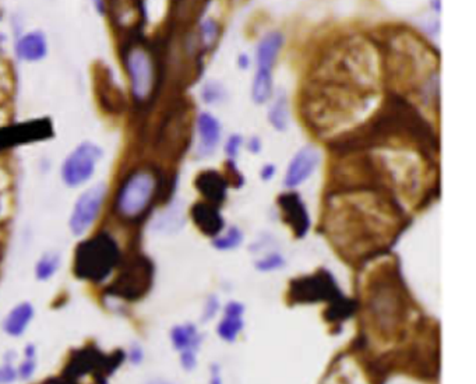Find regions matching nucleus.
<instances>
[{
    "label": "nucleus",
    "instance_id": "13",
    "mask_svg": "<svg viewBox=\"0 0 476 384\" xmlns=\"http://www.w3.org/2000/svg\"><path fill=\"white\" fill-rule=\"evenodd\" d=\"M34 317V307L29 302H22L10 310L3 323V330L12 337H20L26 332Z\"/></svg>",
    "mask_w": 476,
    "mask_h": 384
},
{
    "label": "nucleus",
    "instance_id": "2",
    "mask_svg": "<svg viewBox=\"0 0 476 384\" xmlns=\"http://www.w3.org/2000/svg\"><path fill=\"white\" fill-rule=\"evenodd\" d=\"M157 189V179L150 171L132 174L118 194V211L126 218L141 215L150 206Z\"/></svg>",
    "mask_w": 476,
    "mask_h": 384
},
{
    "label": "nucleus",
    "instance_id": "33",
    "mask_svg": "<svg viewBox=\"0 0 476 384\" xmlns=\"http://www.w3.org/2000/svg\"><path fill=\"white\" fill-rule=\"evenodd\" d=\"M209 384H222V378L219 374V369L216 366L212 367V376H211V381Z\"/></svg>",
    "mask_w": 476,
    "mask_h": 384
},
{
    "label": "nucleus",
    "instance_id": "27",
    "mask_svg": "<svg viewBox=\"0 0 476 384\" xmlns=\"http://www.w3.org/2000/svg\"><path fill=\"white\" fill-rule=\"evenodd\" d=\"M17 377H19L17 370L13 366L5 364V366L0 367V384H10Z\"/></svg>",
    "mask_w": 476,
    "mask_h": 384
},
{
    "label": "nucleus",
    "instance_id": "15",
    "mask_svg": "<svg viewBox=\"0 0 476 384\" xmlns=\"http://www.w3.org/2000/svg\"><path fill=\"white\" fill-rule=\"evenodd\" d=\"M170 339L172 345L177 351H196V348H198V345L201 344V335L198 334L196 325L190 323L175 325L170 331Z\"/></svg>",
    "mask_w": 476,
    "mask_h": 384
},
{
    "label": "nucleus",
    "instance_id": "5",
    "mask_svg": "<svg viewBox=\"0 0 476 384\" xmlns=\"http://www.w3.org/2000/svg\"><path fill=\"white\" fill-rule=\"evenodd\" d=\"M105 196L106 186L104 183H98L86 190L77 199L70 217V229L73 235L81 236L90 229V226L95 222L101 211V207L105 201Z\"/></svg>",
    "mask_w": 476,
    "mask_h": 384
},
{
    "label": "nucleus",
    "instance_id": "30",
    "mask_svg": "<svg viewBox=\"0 0 476 384\" xmlns=\"http://www.w3.org/2000/svg\"><path fill=\"white\" fill-rule=\"evenodd\" d=\"M144 358V352L138 344H133L129 349V360L133 364H140V362Z\"/></svg>",
    "mask_w": 476,
    "mask_h": 384
},
{
    "label": "nucleus",
    "instance_id": "34",
    "mask_svg": "<svg viewBox=\"0 0 476 384\" xmlns=\"http://www.w3.org/2000/svg\"><path fill=\"white\" fill-rule=\"evenodd\" d=\"M249 65H251V61H249L248 55L242 54V55L239 56V66H241V68H244V69H248V68H249Z\"/></svg>",
    "mask_w": 476,
    "mask_h": 384
},
{
    "label": "nucleus",
    "instance_id": "17",
    "mask_svg": "<svg viewBox=\"0 0 476 384\" xmlns=\"http://www.w3.org/2000/svg\"><path fill=\"white\" fill-rule=\"evenodd\" d=\"M269 121H270V125L278 132H285L288 129L291 118H289V107H288V101L285 95H280L274 100L269 111Z\"/></svg>",
    "mask_w": 476,
    "mask_h": 384
},
{
    "label": "nucleus",
    "instance_id": "23",
    "mask_svg": "<svg viewBox=\"0 0 476 384\" xmlns=\"http://www.w3.org/2000/svg\"><path fill=\"white\" fill-rule=\"evenodd\" d=\"M244 146V139L239 135H232L228 137L226 143H225V154L229 158H236L237 154H239L241 148Z\"/></svg>",
    "mask_w": 476,
    "mask_h": 384
},
{
    "label": "nucleus",
    "instance_id": "19",
    "mask_svg": "<svg viewBox=\"0 0 476 384\" xmlns=\"http://www.w3.org/2000/svg\"><path fill=\"white\" fill-rule=\"evenodd\" d=\"M61 267V256L58 253H45L35 266V277L40 281H47L55 275Z\"/></svg>",
    "mask_w": 476,
    "mask_h": 384
},
{
    "label": "nucleus",
    "instance_id": "6",
    "mask_svg": "<svg viewBox=\"0 0 476 384\" xmlns=\"http://www.w3.org/2000/svg\"><path fill=\"white\" fill-rule=\"evenodd\" d=\"M291 295L298 302H335L337 299L342 298L337 284L328 272L296 279L295 282H292Z\"/></svg>",
    "mask_w": 476,
    "mask_h": 384
},
{
    "label": "nucleus",
    "instance_id": "22",
    "mask_svg": "<svg viewBox=\"0 0 476 384\" xmlns=\"http://www.w3.org/2000/svg\"><path fill=\"white\" fill-rule=\"evenodd\" d=\"M285 266V260L280 253H271L267 254L266 257L260 259L256 261V268L262 272H269V271H276L280 270Z\"/></svg>",
    "mask_w": 476,
    "mask_h": 384
},
{
    "label": "nucleus",
    "instance_id": "14",
    "mask_svg": "<svg viewBox=\"0 0 476 384\" xmlns=\"http://www.w3.org/2000/svg\"><path fill=\"white\" fill-rule=\"evenodd\" d=\"M17 55L23 61L35 62L41 61L47 55V43L45 38L38 34L33 33L26 37H23L17 44Z\"/></svg>",
    "mask_w": 476,
    "mask_h": 384
},
{
    "label": "nucleus",
    "instance_id": "37",
    "mask_svg": "<svg viewBox=\"0 0 476 384\" xmlns=\"http://www.w3.org/2000/svg\"><path fill=\"white\" fill-rule=\"evenodd\" d=\"M26 356H27V358H35V346L29 345V346L26 348Z\"/></svg>",
    "mask_w": 476,
    "mask_h": 384
},
{
    "label": "nucleus",
    "instance_id": "29",
    "mask_svg": "<svg viewBox=\"0 0 476 384\" xmlns=\"http://www.w3.org/2000/svg\"><path fill=\"white\" fill-rule=\"evenodd\" d=\"M245 313V306L239 302H228L226 306H225V314H229V316H244Z\"/></svg>",
    "mask_w": 476,
    "mask_h": 384
},
{
    "label": "nucleus",
    "instance_id": "35",
    "mask_svg": "<svg viewBox=\"0 0 476 384\" xmlns=\"http://www.w3.org/2000/svg\"><path fill=\"white\" fill-rule=\"evenodd\" d=\"M94 5L100 13L105 12V0H94Z\"/></svg>",
    "mask_w": 476,
    "mask_h": 384
},
{
    "label": "nucleus",
    "instance_id": "7",
    "mask_svg": "<svg viewBox=\"0 0 476 384\" xmlns=\"http://www.w3.org/2000/svg\"><path fill=\"white\" fill-rule=\"evenodd\" d=\"M320 161L322 155L316 147L309 144L302 147L288 165L284 176V186L288 189H295L305 183L316 172Z\"/></svg>",
    "mask_w": 476,
    "mask_h": 384
},
{
    "label": "nucleus",
    "instance_id": "18",
    "mask_svg": "<svg viewBox=\"0 0 476 384\" xmlns=\"http://www.w3.org/2000/svg\"><path fill=\"white\" fill-rule=\"evenodd\" d=\"M242 330H244V316L225 314L223 318L216 325L218 335L226 342H233L237 338V335L241 334Z\"/></svg>",
    "mask_w": 476,
    "mask_h": 384
},
{
    "label": "nucleus",
    "instance_id": "8",
    "mask_svg": "<svg viewBox=\"0 0 476 384\" xmlns=\"http://www.w3.org/2000/svg\"><path fill=\"white\" fill-rule=\"evenodd\" d=\"M281 210L285 217V222L292 228L298 238H303L310 226L308 210L296 193H287L278 199Z\"/></svg>",
    "mask_w": 476,
    "mask_h": 384
},
{
    "label": "nucleus",
    "instance_id": "4",
    "mask_svg": "<svg viewBox=\"0 0 476 384\" xmlns=\"http://www.w3.org/2000/svg\"><path fill=\"white\" fill-rule=\"evenodd\" d=\"M101 150L90 143L79 146L65 161L62 168L63 182L70 187H77L86 183L94 174Z\"/></svg>",
    "mask_w": 476,
    "mask_h": 384
},
{
    "label": "nucleus",
    "instance_id": "11",
    "mask_svg": "<svg viewBox=\"0 0 476 384\" xmlns=\"http://www.w3.org/2000/svg\"><path fill=\"white\" fill-rule=\"evenodd\" d=\"M191 217L198 229L208 235L216 236L223 229V218L215 206L207 203H198L191 208Z\"/></svg>",
    "mask_w": 476,
    "mask_h": 384
},
{
    "label": "nucleus",
    "instance_id": "26",
    "mask_svg": "<svg viewBox=\"0 0 476 384\" xmlns=\"http://www.w3.org/2000/svg\"><path fill=\"white\" fill-rule=\"evenodd\" d=\"M180 363L184 370H193L197 364V358L196 352L193 349H186L180 351Z\"/></svg>",
    "mask_w": 476,
    "mask_h": 384
},
{
    "label": "nucleus",
    "instance_id": "9",
    "mask_svg": "<svg viewBox=\"0 0 476 384\" xmlns=\"http://www.w3.org/2000/svg\"><path fill=\"white\" fill-rule=\"evenodd\" d=\"M284 45V37L281 33L271 31L266 34L256 51V63L259 70H266V72H273V68L278 59V55L283 49Z\"/></svg>",
    "mask_w": 476,
    "mask_h": 384
},
{
    "label": "nucleus",
    "instance_id": "31",
    "mask_svg": "<svg viewBox=\"0 0 476 384\" xmlns=\"http://www.w3.org/2000/svg\"><path fill=\"white\" fill-rule=\"evenodd\" d=\"M276 172H277L276 165L267 164V165H264V167L262 168V171H260V178H262L263 181H271V179L274 178Z\"/></svg>",
    "mask_w": 476,
    "mask_h": 384
},
{
    "label": "nucleus",
    "instance_id": "16",
    "mask_svg": "<svg viewBox=\"0 0 476 384\" xmlns=\"http://www.w3.org/2000/svg\"><path fill=\"white\" fill-rule=\"evenodd\" d=\"M273 93V72L257 69L252 83V101L257 105H263L271 100Z\"/></svg>",
    "mask_w": 476,
    "mask_h": 384
},
{
    "label": "nucleus",
    "instance_id": "20",
    "mask_svg": "<svg viewBox=\"0 0 476 384\" xmlns=\"http://www.w3.org/2000/svg\"><path fill=\"white\" fill-rule=\"evenodd\" d=\"M244 240V232L237 226H230L225 233L214 238L212 246L216 250H233Z\"/></svg>",
    "mask_w": 476,
    "mask_h": 384
},
{
    "label": "nucleus",
    "instance_id": "32",
    "mask_svg": "<svg viewBox=\"0 0 476 384\" xmlns=\"http://www.w3.org/2000/svg\"><path fill=\"white\" fill-rule=\"evenodd\" d=\"M246 147H248V150H249L251 153L257 154V153H260V150H262V141H260L259 137H251L249 141H248V144H246Z\"/></svg>",
    "mask_w": 476,
    "mask_h": 384
},
{
    "label": "nucleus",
    "instance_id": "3",
    "mask_svg": "<svg viewBox=\"0 0 476 384\" xmlns=\"http://www.w3.org/2000/svg\"><path fill=\"white\" fill-rule=\"evenodd\" d=\"M125 63L133 97L140 102L148 100L155 86V66L151 55L137 45L126 52Z\"/></svg>",
    "mask_w": 476,
    "mask_h": 384
},
{
    "label": "nucleus",
    "instance_id": "12",
    "mask_svg": "<svg viewBox=\"0 0 476 384\" xmlns=\"http://www.w3.org/2000/svg\"><path fill=\"white\" fill-rule=\"evenodd\" d=\"M196 187L198 192L212 204L222 203L226 196V181L215 171H207L198 175L196 179Z\"/></svg>",
    "mask_w": 476,
    "mask_h": 384
},
{
    "label": "nucleus",
    "instance_id": "25",
    "mask_svg": "<svg viewBox=\"0 0 476 384\" xmlns=\"http://www.w3.org/2000/svg\"><path fill=\"white\" fill-rule=\"evenodd\" d=\"M35 367H37V363H35V358H27L19 367L17 370V374L19 377L24 378V380H29L33 377L34 371H35Z\"/></svg>",
    "mask_w": 476,
    "mask_h": 384
},
{
    "label": "nucleus",
    "instance_id": "10",
    "mask_svg": "<svg viewBox=\"0 0 476 384\" xmlns=\"http://www.w3.org/2000/svg\"><path fill=\"white\" fill-rule=\"evenodd\" d=\"M197 130L200 137V151L204 155H209L219 144L222 133L221 123L214 115L203 112L197 119Z\"/></svg>",
    "mask_w": 476,
    "mask_h": 384
},
{
    "label": "nucleus",
    "instance_id": "1",
    "mask_svg": "<svg viewBox=\"0 0 476 384\" xmlns=\"http://www.w3.org/2000/svg\"><path fill=\"white\" fill-rule=\"evenodd\" d=\"M120 259L118 243L109 233H100L77 246L74 272L77 277L94 282L104 281Z\"/></svg>",
    "mask_w": 476,
    "mask_h": 384
},
{
    "label": "nucleus",
    "instance_id": "36",
    "mask_svg": "<svg viewBox=\"0 0 476 384\" xmlns=\"http://www.w3.org/2000/svg\"><path fill=\"white\" fill-rule=\"evenodd\" d=\"M145 384H172V383L165 380V378H151Z\"/></svg>",
    "mask_w": 476,
    "mask_h": 384
},
{
    "label": "nucleus",
    "instance_id": "38",
    "mask_svg": "<svg viewBox=\"0 0 476 384\" xmlns=\"http://www.w3.org/2000/svg\"><path fill=\"white\" fill-rule=\"evenodd\" d=\"M431 2H434V6H433L434 12L438 13L440 12V0H431Z\"/></svg>",
    "mask_w": 476,
    "mask_h": 384
},
{
    "label": "nucleus",
    "instance_id": "28",
    "mask_svg": "<svg viewBox=\"0 0 476 384\" xmlns=\"http://www.w3.org/2000/svg\"><path fill=\"white\" fill-rule=\"evenodd\" d=\"M218 307H219V302L216 300V298L215 296L208 298V300L205 303V307H204V312H203V321L211 320L216 314Z\"/></svg>",
    "mask_w": 476,
    "mask_h": 384
},
{
    "label": "nucleus",
    "instance_id": "21",
    "mask_svg": "<svg viewBox=\"0 0 476 384\" xmlns=\"http://www.w3.org/2000/svg\"><path fill=\"white\" fill-rule=\"evenodd\" d=\"M225 89L216 82H209L203 89V100L205 104H219L225 100Z\"/></svg>",
    "mask_w": 476,
    "mask_h": 384
},
{
    "label": "nucleus",
    "instance_id": "24",
    "mask_svg": "<svg viewBox=\"0 0 476 384\" xmlns=\"http://www.w3.org/2000/svg\"><path fill=\"white\" fill-rule=\"evenodd\" d=\"M201 34L205 44H211L218 37V27L212 20H207L201 27Z\"/></svg>",
    "mask_w": 476,
    "mask_h": 384
}]
</instances>
